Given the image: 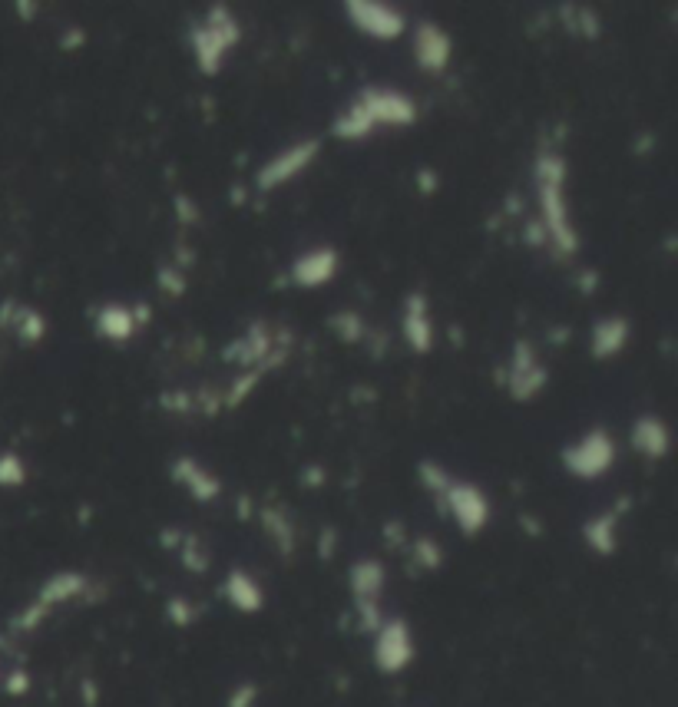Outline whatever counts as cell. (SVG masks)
Here are the masks:
<instances>
[{
    "label": "cell",
    "mask_w": 678,
    "mask_h": 707,
    "mask_svg": "<svg viewBox=\"0 0 678 707\" xmlns=\"http://www.w3.org/2000/svg\"><path fill=\"white\" fill-rule=\"evenodd\" d=\"M414 60L424 73H444L454 60V40L434 20H421L414 27Z\"/></svg>",
    "instance_id": "9c48e42d"
},
{
    "label": "cell",
    "mask_w": 678,
    "mask_h": 707,
    "mask_svg": "<svg viewBox=\"0 0 678 707\" xmlns=\"http://www.w3.org/2000/svg\"><path fill=\"white\" fill-rule=\"evenodd\" d=\"M616 463V440L609 430H589L563 450V470L576 480H599Z\"/></svg>",
    "instance_id": "3957f363"
},
{
    "label": "cell",
    "mask_w": 678,
    "mask_h": 707,
    "mask_svg": "<svg viewBox=\"0 0 678 707\" xmlns=\"http://www.w3.org/2000/svg\"><path fill=\"white\" fill-rule=\"evenodd\" d=\"M249 698H255V688H245V691L239 694V698H235L232 707H245V704H249Z\"/></svg>",
    "instance_id": "4dcf8cb0"
},
{
    "label": "cell",
    "mask_w": 678,
    "mask_h": 707,
    "mask_svg": "<svg viewBox=\"0 0 678 707\" xmlns=\"http://www.w3.org/2000/svg\"><path fill=\"white\" fill-rule=\"evenodd\" d=\"M629 440H632V450L642 453L645 460H662L672 447L669 427H665L662 417H655V413H642V417L632 423Z\"/></svg>",
    "instance_id": "9a60e30c"
},
{
    "label": "cell",
    "mask_w": 678,
    "mask_h": 707,
    "mask_svg": "<svg viewBox=\"0 0 678 707\" xmlns=\"http://www.w3.org/2000/svg\"><path fill=\"white\" fill-rule=\"evenodd\" d=\"M17 334H20V341H27V344H37L43 334H47V321H43V314L34 311V308H17Z\"/></svg>",
    "instance_id": "44dd1931"
},
{
    "label": "cell",
    "mask_w": 678,
    "mask_h": 707,
    "mask_svg": "<svg viewBox=\"0 0 678 707\" xmlns=\"http://www.w3.org/2000/svg\"><path fill=\"white\" fill-rule=\"evenodd\" d=\"M338 271V252L335 248H311L292 261V285L298 288H321L335 278Z\"/></svg>",
    "instance_id": "7c38bea8"
},
{
    "label": "cell",
    "mask_w": 678,
    "mask_h": 707,
    "mask_svg": "<svg viewBox=\"0 0 678 707\" xmlns=\"http://www.w3.org/2000/svg\"><path fill=\"white\" fill-rule=\"evenodd\" d=\"M616 522H619L616 513H602L586 522V542L596 552H602V556H609L616 549Z\"/></svg>",
    "instance_id": "ffe728a7"
},
{
    "label": "cell",
    "mask_w": 678,
    "mask_h": 707,
    "mask_svg": "<svg viewBox=\"0 0 678 707\" xmlns=\"http://www.w3.org/2000/svg\"><path fill=\"white\" fill-rule=\"evenodd\" d=\"M546 384H550V374H546V367L540 364V357H536L533 344L520 341L513 347V357H510V367H507L510 397L526 404V400H533Z\"/></svg>",
    "instance_id": "ba28073f"
},
{
    "label": "cell",
    "mask_w": 678,
    "mask_h": 707,
    "mask_svg": "<svg viewBox=\"0 0 678 707\" xmlns=\"http://www.w3.org/2000/svg\"><path fill=\"white\" fill-rule=\"evenodd\" d=\"M159 288L166 291V295H182V291H186V281H182V271L176 268H163L159 271Z\"/></svg>",
    "instance_id": "4316f807"
},
{
    "label": "cell",
    "mask_w": 678,
    "mask_h": 707,
    "mask_svg": "<svg viewBox=\"0 0 678 707\" xmlns=\"http://www.w3.org/2000/svg\"><path fill=\"white\" fill-rule=\"evenodd\" d=\"M239 40H242L239 20H235V14H232L229 7L215 4L209 14H206V20L192 27V34H189L192 57H196L199 73H206V76L219 73L225 53L239 47Z\"/></svg>",
    "instance_id": "7a4b0ae2"
},
{
    "label": "cell",
    "mask_w": 678,
    "mask_h": 707,
    "mask_svg": "<svg viewBox=\"0 0 678 707\" xmlns=\"http://www.w3.org/2000/svg\"><path fill=\"white\" fill-rule=\"evenodd\" d=\"M27 480V466L17 453L0 456V486H24Z\"/></svg>",
    "instance_id": "d4e9b609"
},
{
    "label": "cell",
    "mask_w": 678,
    "mask_h": 707,
    "mask_svg": "<svg viewBox=\"0 0 678 707\" xmlns=\"http://www.w3.org/2000/svg\"><path fill=\"white\" fill-rule=\"evenodd\" d=\"M225 595H229V602L235 608H242V612H258V608H262V589H258L252 575H245V572L229 575V582H225Z\"/></svg>",
    "instance_id": "d6986e66"
},
{
    "label": "cell",
    "mask_w": 678,
    "mask_h": 707,
    "mask_svg": "<svg viewBox=\"0 0 678 707\" xmlns=\"http://www.w3.org/2000/svg\"><path fill=\"white\" fill-rule=\"evenodd\" d=\"M414 552L424 559V565H430V569H434V565H440V552H437V546H434L430 539H417V542H414Z\"/></svg>",
    "instance_id": "83f0119b"
},
{
    "label": "cell",
    "mask_w": 678,
    "mask_h": 707,
    "mask_svg": "<svg viewBox=\"0 0 678 707\" xmlns=\"http://www.w3.org/2000/svg\"><path fill=\"white\" fill-rule=\"evenodd\" d=\"M632 337V324L622 318V314H609V318H602L593 324V334H589V354L596 357V361H612V357H619L626 351Z\"/></svg>",
    "instance_id": "4fadbf2b"
},
{
    "label": "cell",
    "mask_w": 678,
    "mask_h": 707,
    "mask_svg": "<svg viewBox=\"0 0 678 707\" xmlns=\"http://www.w3.org/2000/svg\"><path fill=\"white\" fill-rule=\"evenodd\" d=\"M318 152H321L318 139H301V143L282 149L278 156H272L262 169L255 172V189L258 192H275V189L288 186V182L298 179L301 172H305L311 162L318 159Z\"/></svg>",
    "instance_id": "277c9868"
},
{
    "label": "cell",
    "mask_w": 678,
    "mask_h": 707,
    "mask_svg": "<svg viewBox=\"0 0 678 707\" xmlns=\"http://www.w3.org/2000/svg\"><path fill=\"white\" fill-rule=\"evenodd\" d=\"M404 341L414 354H430L434 347V321H430V304L421 291H411L404 301V318H401Z\"/></svg>",
    "instance_id": "30bf717a"
},
{
    "label": "cell",
    "mask_w": 678,
    "mask_h": 707,
    "mask_svg": "<svg viewBox=\"0 0 678 707\" xmlns=\"http://www.w3.org/2000/svg\"><path fill=\"white\" fill-rule=\"evenodd\" d=\"M417 476H421L424 486H427L434 496H444L447 489H450V483H454V480H450V473L444 470V466L434 463V460H424L421 466H417Z\"/></svg>",
    "instance_id": "cb8c5ba5"
},
{
    "label": "cell",
    "mask_w": 678,
    "mask_h": 707,
    "mask_svg": "<svg viewBox=\"0 0 678 707\" xmlns=\"http://www.w3.org/2000/svg\"><path fill=\"white\" fill-rule=\"evenodd\" d=\"M172 480L186 486L189 496L199 499V503H212L222 493V483L199 460H192V456H176L172 460Z\"/></svg>",
    "instance_id": "5bb4252c"
},
{
    "label": "cell",
    "mask_w": 678,
    "mask_h": 707,
    "mask_svg": "<svg viewBox=\"0 0 678 707\" xmlns=\"http://www.w3.org/2000/svg\"><path fill=\"white\" fill-rule=\"evenodd\" d=\"M344 14H348L351 27L358 34L371 40H397L407 30V17L391 4H381V0H348L344 4Z\"/></svg>",
    "instance_id": "5b68a950"
},
{
    "label": "cell",
    "mask_w": 678,
    "mask_h": 707,
    "mask_svg": "<svg viewBox=\"0 0 678 707\" xmlns=\"http://www.w3.org/2000/svg\"><path fill=\"white\" fill-rule=\"evenodd\" d=\"M374 129H378V126L371 123L368 110H364L358 100H351V103L344 106V110L335 116V123H331V136L344 139V143H358V139H368Z\"/></svg>",
    "instance_id": "ac0fdd59"
},
{
    "label": "cell",
    "mask_w": 678,
    "mask_h": 707,
    "mask_svg": "<svg viewBox=\"0 0 678 707\" xmlns=\"http://www.w3.org/2000/svg\"><path fill=\"white\" fill-rule=\"evenodd\" d=\"M421 186H424V192H434V186H437V179L430 176V169H421Z\"/></svg>",
    "instance_id": "f546056e"
},
{
    "label": "cell",
    "mask_w": 678,
    "mask_h": 707,
    "mask_svg": "<svg viewBox=\"0 0 678 707\" xmlns=\"http://www.w3.org/2000/svg\"><path fill=\"white\" fill-rule=\"evenodd\" d=\"M262 519H265V526L275 532L278 546H282V542H285V549H292V526H288V522H285L282 516H278V513H272V509H265Z\"/></svg>",
    "instance_id": "484cf974"
},
{
    "label": "cell",
    "mask_w": 678,
    "mask_h": 707,
    "mask_svg": "<svg viewBox=\"0 0 678 707\" xmlns=\"http://www.w3.org/2000/svg\"><path fill=\"white\" fill-rule=\"evenodd\" d=\"M414 658V641H411V632H407L404 622H387L381 625V635H378V648H374V661H378V668L394 674L407 668V661Z\"/></svg>",
    "instance_id": "8fae6325"
},
{
    "label": "cell",
    "mask_w": 678,
    "mask_h": 707,
    "mask_svg": "<svg viewBox=\"0 0 678 707\" xmlns=\"http://www.w3.org/2000/svg\"><path fill=\"white\" fill-rule=\"evenodd\" d=\"M536 195H540L543 235L550 238L559 255H576L579 238L566 202V159L556 149H540L536 156Z\"/></svg>",
    "instance_id": "6da1fadb"
},
{
    "label": "cell",
    "mask_w": 678,
    "mask_h": 707,
    "mask_svg": "<svg viewBox=\"0 0 678 707\" xmlns=\"http://www.w3.org/2000/svg\"><path fill=\"white\" fill-rule=\"evenodd\" d=\"M163 404H166V407H176L179 413H189V410H192V397H189V394H176V397L163 394Z\"/></svg>",
    "instance_id": "f1b7e54d"
},
{
    "label": "cell",
    "mask_w": 678,
    "mask_h": 707,
    "mask_svg": "<svg viewBox=\"0 0 678 707\" xmlns=\"http://www.w3.org/2000/svg\"><path fill=\"white\" fill-rule=\"evenodd\" d=\"M136 318L126 304H103L96 311V334L106 337V341H129L136 334Z\"/></svg>",
    "instance_id": "e0dca14e"
},
{
    "label": "cell",
    "mask_w": 678,
    "mask_h": 707,
    "mask_svg": "<svg viewBox=\"0 0 678 707\" xmlns=\"http://www.w3.org/2000/svg\"><path fill=\"white\" fill-rule=\"evenodd\" d=\"M265 357H272V337H268L262 324H255V328L245 331L239 341L225 347V361H232V364H262Z\"/></svg>",
    "instance_id": "2e32d148"
},
{
    "label": "cell",
    "mask_w": 678,
    "mask_h": 707,
    "mask_svg": "<svg viewBox=\"0 0 678 707\" xmlns=\"http://www.w3.org/2000/svg\"><path fill=\"white\" fill-rule=\"evenodd\" d=\"M368 110L374 126H411L417 123V106L401 90H384V86H368L354 96Z\"/></svg>",
    "instance_id": "52a82bcc"
},
{
    "label": "cell",
    "mask_w": 678,
    "mask_h": 707,
    "mask_svg": "<svg viewBox=\"0 0 678 707\" xmlns=\"http://www.w3.org/2000/svg\"><path fill=\"white\" fill-rule=\"evenodd\" d=\"M328 324L335 328V334L341 337V341H348V344H358L364 337V318L358 311H341Z\"/></svg>",
    "instance_id": "7402d4cb"
},
{
    "label": "cell",
    "mask_w": 678,
    "mask_h": 707,
    "mask_svg": "<svg viewBox=\"0 0 678 707\" xmlns=\"http://www.w3.org/2000/svg\"><path fill=\"white\" fill-rule=\"evenodd\" d=\"M566 10V27L569 30H576L579 37H586V40H593L599 34V17L593 14V10H583V7H563Z\"/></svg>",
    "instance_id": "603a6c76"
},
{
    "label": "cell",
    "mask_w": 678,
    "mask_h": 707,
    "mask_svg": "<svg viewBox=\"0 0 678 707\" xmlns=\"http://www.w3.org/2000/svg\"><path fill=\"white\" fill-rule=\"evenodd\" d=\"M440 503L447 506V513L454 516L460 532L467 536H477V532L490 522V499L480 486L473 483H450V489L440 496Z\"/></svg>",
    "instance_id": "8992f818"
}]
</instances>
